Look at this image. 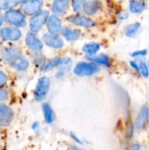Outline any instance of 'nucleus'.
<instances>
[{
	"label": "nucleus",
	"mask_w": 149,
	"mask_h": 150,
	"mask_svg": "<svg viewBox=\"0 0 149 150\" xmlns=\"http://www.w3.org/2000/svg\"><path fill=\"white\" fill-rule=\"evenodd\" d=\"M4 20L8 23L13 24L15 26L23 27L26 25V19H25L24 16L18 10H7L4 15Z\"/></svg>",
	"instance_id": "nucleus-1"
},
{
	"label": "nucleus",
	"mask_w": 149,
	"mask_h": 150,
	"mask_svg": "<svg viewBox=\"0 0 149 150\" xmlns=\"http://www.w3.org/2000/svg\"><path fill=\"white\" fill-rule=\"evenodd\" d=\"M42 7V0H24L22 2L21 10L26 15L33 16L39 13Z\"/></svg>",
	"instance_id": "nucleus-2"
},
{
	"label": "nucleus",
	"mask_w": 149,
	"mask_h": 150,
	"mask_svg": "<svg viewBox=\"0 0 149 150\" xmlns=\"http://www.w3.org/2000/svg\"><path fill=\"white\" fill-rule=\"evenodd\" d=\"M50 86V79L42 77L39 79L34 92V98L37 100L41 101L46 96Z\"/></svg>",
	"instance_id": "nucleus-3"
},
{
	"label": "nucleus",
	"mask_w": 149,
	"mask_h": 150,
	"mask_svg": "<svg viewBox=\"0 0 149 150\" xmlns=\"http://www.w3.org/2000/svg\"><path fill=\"white\" fill-rule=\"evenodd\" d=\"M99 70L97 66L92 63L81 62L77 64L74 72L77 76H91Z\"/></svg>",
	"instance_id": "nucleus-4"
},
{
	"label": "nucleus",
	"mask_w": 149,
	"mask_h": 150,
	"mask_svg": "<svg viewBox=\"0 0 149 150\" xmlns=\"http://www.w3.org/2000/svg\"><path fill=\"white\" fill-rule=\"evenodd\" d=\"M48 13L47 11L41 12L40 13L34 16L30 21V27L32 32L35 33L40 30L41 28L48 20Z\"/></svg>",
	"instance_id": "nucleus-5"
},
{
	"label": "nucleus",
	"mask_w": 149,
	"mask_h": 150,
	"mask_svg": "<svg viewBox=\"0 0 149 150\" xmlns=\"http://www.w3.org/2000/svg\"><path fill=\"white\" fill-rule=\"evenodd\" d=\"M21 36V32L15 27H5L0 29V38L5 40H18Z\"/></svg>",
	"instance_id": "nucleus-6"
},
{
	"label": "nucleus",
	"mask_w": 149,
	"mask_h": 150,
	"mask_svg": "<svg viewBox=\"0 0 149 150\" xmlns=\"http://www.w3.org/2000/svg\"><path fill=\"white\" fill-rule=\"evenodd\" d=\"M13 111L7 105H0V127L7 126L10 124L13 119Z\"/></svg>",
	"instance_id": "nucleus-7"
},
{
	"label": "nucleus",
	"mask_w": 149,
	"mask_h": 150,
	"mask_svg": "<svg viewBox=\"0 0 149 150\" xmlns=\"http://www.w3.org/2000/svg\"><path fill=\"white\" fill-rule=\"evenodd\" d=\"M149 112L147 106H143L139 112L135 121V127L137 130L143 128L148 121Z\"/></svg>",
	"instance_id": "nucleus-8"
},
{
	"label": "nucleus",
	"mask_w": 149,
	"mask_h": 150,
	"mask_svg": "<svg viewBox=\"0 0 149 150\" xmlns=\"http://www.w3.org/2000/svg\"><path fill=\"white\" fill-rule=\"evenodd\" d=\"M69 0H56L53 3L52 10L56 16H64L69 7Z\"/></svg>",
	"instance_id": "nucleus-9"
},
{
	"label": "nucleus",
	"mask_w": 149,
	"mask_h": 150,
	"mask_svg": "<svg viewBox=\"0 0 149 150\" xmlns=\"http://www.w3.org/2000/svg\"><path fill=\"white\" fill-rule=\"evenodd\" d=\"M69 21L77 26H84V27H92L94 26L93 21L89 19V18L84 17L82 16H72L68 18Z\"/></svg>",
	"instance_id": "nucleus-10"
},
{
	"label": "nucleus",
	"mask_w": 149,
	"mask_h": 150,
	"mask_svg": "<svg viewBox=\"0 0 149 150\" xmlns=\"http://www.w3.org/2000/svg\"><path fill=\"white\" fill-rule=\"evenodd\" d=\"M44 41L45 43L52 48H60L64 45V42L61 38L55 36L53 34H47L43 37Z\"/></svg>",
	"instance_id": "nucleus-11"
},
{
	"label": "nucleus",
	"mask_w": 149,
	"mask_h": 150,
	"mask_svg": "<svg viewBox=\"0 0 149 150\" xmlns=\"http://www.w3.org/2000/svg\"><path fill=\"white\" fill-rule=\"evenodd\" d=\"M101 2L99 0H87L83 7V13L88 15H93L97 13L101 8Z\"/></svg>",
	"instance_id": "nucleus-12"
},
{
	"label": "nucleus",
	"mask_w": 149,
	"mask_h": 150,
	"mask_svg": "<svg viewBox=\"0 0 149 150\" xmlns=\"http://www.w3.org/2000/svg\"><path fill=\"white\" fill-rule=\"evenodd\" d=\"M19 56H20L19 51L13 47L4 48L1 52V57H2L3 59L7 62L10 63V64Z\"/></svg>",
	"instance_id": "nucleus-13"
},
{
	"label": "nucleus",
	"mask_w": 149,
	"mask_h": 150,
	"mask_svg": "<svg viewBox=\"0 0 149 150\" xmlns=\"http://www.w3.org/2000/svg\"><path fill=\"white\" fill-rule=\"evenodd\" d=\"M48 29L50 33L56 34L58 33L61 29V21L59 18L56 16H51L48 19Z\"/></svg>",
	"instance_id": "nucleus-14"
},
{
	"label": "nucleus",
	"mask_w": 149,
	"mask_h": 150,
	"mask_svg": "<svg viewBox=\"0 0 149 150\" xmlns=\"http://www.w3.org/2000/svg\"><path fill=\"white\" fill-rule=\"evenodd\" d=\"M26 42L28 46L33 50L40 51L42 48V43L39 40H38L33 33H29L26 36Z\"/></svg>",
	"instance_id": "nucleus-15"
},
{
	"label": "nucleus",
	"mask_w": 149,
	"mask_h": 150,
	"mask_svg": "<svg viewBox=\"0 0 149 150\" xmlns=\"http://www.w3.org/2000/svg\"><path fill=\"white\" fill-rule=\"evenodd\" d=\"M70 62V59L69 58H55L50 61L45 67H43L42 70L44 71H48V70L52 69L53 67L58 65H64V64H69Z\"/></svg>",
	"instance_id": "nucleus-16"
},
{
	"label": "nucleus",
	"mask_w": 149,
	"mask_h": 150,
	"mask_svg": "<svg viewBox=\"0 0 149 150\" xmlns=\"http://www.w3.org/2000/svg\"><path fill=\"white\" fill-rule=\"evenodd\" d=\"M145 7V0H130L129 9L132 13H141Z\"/></svg>",
	"instance_id": "nucleus-17"
},
{
	"label": "nucleus",
	"mask_w": 149,
	"mask_h": 150,
	"mask_svg": "<svg viewBox=\"0 0 149 150\" xmlns=\"http://www.w3.org/2000/svg\"><path fill=\"white\" fill-rule=\"evenodd\" d=\"M12 66L18 70H24L29 67V62L25 57L19 56L11 63Z\"/></svg>",
	"instance_id": "nucleus-18"
},
{
	"label": "nucleus",
	"mask_w": 149,
	"mask_h": 150,
	"mask_svg": "<svg viewBox=\"0 0 149 150\" xmlns=\"http://www.w3.org/2000/svg\"><path fill=\"white\" fill-rule=\"evenodd\" d=\"M62 35L68 40H74L80 35V31L77 29H70L65 27L61 30Z\"/></svg>",
	"instance_id": "nucleus-19"
},
{
	"label": "nucleus",
	"mask_w": 149,
	"mask_h": 150,
	"mask_svg": "<svg viewBox=\"0 0 149 150\" xmlns=\"http://www.w3.org/2000/svg\"><path fill=\"white\" fill-rule=\"evenodd\" d=\"M24 0H0V10H10Z\"/></svg>",
	"instance_id": "nucleus-20"
},
{
	"label": "nucleus",
	"mask_w": 149,
	"mask_h": 150,
	"mask_svg": "<svg viewBox=\"0 0 149 150\" xmlns=\"http://www.w3.org/2000/svg\"><path fill=\"white\" fill-rule=\"evenodd\" d=\"M99 48H100V45L98 43H94V42H92V43H88L83 46V52H85L86 54H89V55H93V54H96L98 51H99Z\"/></svg>",
	"instance_id": "nucleus-21"
},
{
	"label": "nucleus",
	"mask_w": 149,
	"mask_h": 150,
	"mask_svg": "<svg viewBox=\"0 0 149 150\" xmlns=\"http://www.w3.org/2000/svg\"><path fill=\"white\" fill-rule=\"evenodd\" d=\"M42 108H43V112H44V117H45V120L47 122L51 123L53 120V112L51 108V105L48 103H45L42 105Z\"/></svg>",
	"instance_id": "nucleus-22"
},
{
	"label": "nucleus",
	"mask_w": 149,
	"mask_h": 150,
	"mask_svg": "<svg viewBox=\"0 0 149 150\" xmlns=\"http://www.w3.org/2000/svg\"><path fill=\"white\" fill-rule=\"evenodd\" d=\"M89 59L91 61L98 63V64H105V65H109L110 64V59L106 55H99L95 56V57L91 56V57H89Z\"/></svg>",
	"instance_id": "nucleus-23"
},
{
	"label": "nucleus",
	"mask_w": 149,
	"mask_h": 150,
	"mask_svg": "<svg viewBox=\"0 0 149 150\" xmlns=\"http://www.w3.org/2000/svg\"><path fill=\"white\" fill-rule=\"evenodd\" d=\"M140 24L139 23H131L129 25L126 29V35L128 37H133L137 32L138 29H140Z\"/></svg>",
	"instance_id": "nucleus-24"
},
{
	"label": "nucleus",
	"mask_w": 149,
	"mask_h": 150,
	"mask_svg": "<svg viewBox=\"0 0 149 150\" xmlns=\"http://www.w3.org/2000/svg\"><path fill=\"white\" fill-rule=\"evenodd\" d=\"M87 0H73V8L77 13H83V7Z\"/></svg>",
	"instance_id": "nucleus-25"
},
{
	"label": "nucleus",
	"mask_w": 149,
	"mask_h": 150,
	"mask_svg": "<svg viewBox=\"0 0 149 150\" xmlns=\"http://www.w3.org/2000/svg\"><path fill=\"white\" fill-rule=\"evenodd\" d=\"M139 66V70L141 74L144 76L145 78L148 77L149 76V71H148V67L147 64L144 62L143 61H140L138 64Z\"/></svg>",
	"instance_id": "nucleus-26"
},
{
	"label": "nucleus",
	"mask_w": 149,
	"mask_h": 150,
	"mask_svg": "<svg viewBox=\"0 0 149 150\" xmlns=\"http://www.w3.org/2000/svg\"><path fill=\"white\" fill-rule=\"evenodd\" d=\"M7 82V76L4 72L0 71V88H2Z\"/></svg>",
	"instance_id": "nucleus-27"
},
{
	"label": "nucleus",
	"mask_w": 149,
	"mask_h": 150,
	"mask_svg": "<svg viewBox=\"0 0 149 150\" xmlns=\"http://www.w3.org/2000/svg\"><path fill=\"white\" fill-rule=\"evenodd\" d=\"M8 92L6 89L0 88V102L6 100L8 98Z\"/></svg>",
	"instance_id": "nucleus-28"
},
{
	"label": "nucleus",
	"mask_w": 149,
	"mask_h": 150,
	"mask_svg": "<svg viewBox=\"0 0 149 150\" xmlns=\"http://www.w3.org/2000/svg\"><path fill=\"white\" fill-rule=\"evenodd\" d=\"M147 54V51L146 50H140V51H136L134 53H132L133 57H144Z\"/></svg>",
	"instance_id": "nucleus-29"
},
{
	"label": "nucleus",
	"mask_w": 149,
	"mask_h": 150,
	"mask_svg": "<svg viewBox=\"0 0 149 150\" xmlns=\"http://www.w3.org/2000/svg\"><path fill=\"white\" fill-rule=\"evenodd\" d=\"M130 64H131V67H132L134 70H136L137 71H138V72L140 71V70H139L138 64H136V62H130Z\"/></svg>",
	"instance_id": "nucleus-30"
},
{
	"label": "nucleus",
	"mask_w": 149,
	"mask_h": 150,
	"mask_svg": "<svg viewBox=\"0 0 149 150\" xmlns=\"http://www.w3.org/2000/svg\"><path fill=\"white\" fill-rule=\"evenodd\" d=\"M2 21H3V19H2V18H1V16H0V26H1V23H2Z\"/></svg>",
	"instance_id": "nucleus-31"
},
{
	"label": "nucleus",
	"mask_w": 149,
	"mask_h": 150,
	"mask_svg": "<svg viewBox=\"0 0 149 150\" xmlns=\"http://www.w3.org/2000/svg\"><path fill=\"white\" fill-rule=\"evenodd\" d=\"M148 64H149V63H148Z\"/></svg>",
	"instance_id": "nucleus-32"
}]
</instances>
